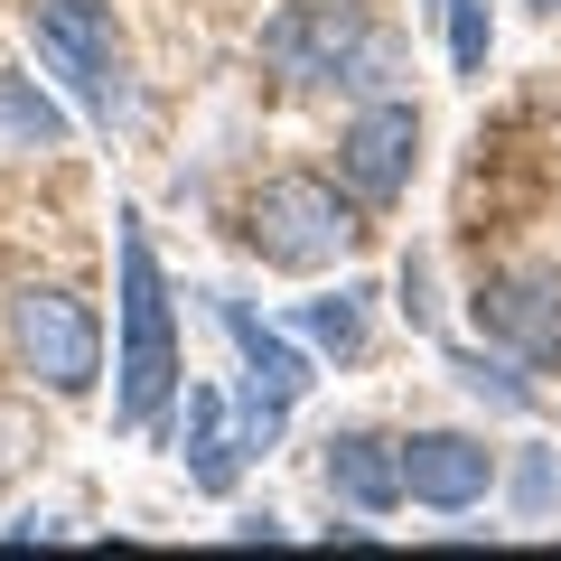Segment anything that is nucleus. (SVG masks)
Returning a JSON list of instances; mask_svg holds the SVG:
<instances>
[{
    "label": "nucleus",
    "mask_w": 561,
    "mask_h": 561,
    "mask_svg": "<svg viewBox=\"0 0 561 561\" xmlns=\"http://www.w3.org/2000/svg\"><path fill=\"white\" fill-rule=\"evenodd\" d=\"M113 421L122 431H150L160 402L179 393V319H169V280L150 262L140 216H122V346H113Z\"/></svg>",
    "instance_id": "f257e3e1"
},
{
    "label": "nucleus",
    "mask_w": 561,
    "mask_h": 561,
    "mask_svg": "<svg viewBox=\"0 0 561 561\" xmlns=\"http://www.w3.org/2000/svg\"><path fill=\"white\" fill-rule=\"evenodd\" d=\"M262 57H272L280 76H300V84H393L402 47L375 28L365 0H290V10L262 28Z\"/></svg>",
    "instance_id": "f03ea898"
},
{
    "label": "nucleus",
    "mask_w": 561,
    "mask_h": 561,
    "mask_svg": "<svg viewBox=\"0 0 561 561\" xmlns=\"http://www.w3.org/2000/svg\"><path fill=\"white\" fill-rule=\"evenodd\" d=\"M243 234H253V253L280 262V272H319V262H337L365 225H356V206H346L328 179H272L253 206H243Z\"/></svg>",
    "instance_id": "7ed1b4c3"
},
{
    "label": "nucleus",
    "mask_w": 561,
    "mask_h": 561,
    "mask_svg": "<svg viewBox=\"0 0 561 561\" xmlns=\"http://www.w3.org/2000/svg\"><path fill=\"white\" fill-rule=\"evenodd\" d=\"M10 337H20V365L47 393H84L103 375V328L76 290H20L10 300Z\"/></svg>",
    "instance_id": "20e7f679"
},
{
    "label": "nucleus",
    "mask_w": 561,
    "mask_h": 561,
    "mask_svg": "<svg viewBox=\"0 0 561 561\" xmlns=\"http://www.w3.org/2000/svg\"><path fill=\"white\" fill-rule=\"evenodd\" d=\"M28 38H38V57L66 76V94H76L84 113L113 122L122 76H113V10H103V0H28Z\"/></svg>",
    "instance_id": "39448f33"
},
{
    "label": "nucleus",
    "mask_w": 561,
    "mask_h": 561,
    "mask_svg": "<svg viewBox=\"0 0 561 561\" xmlns=\"http://www.w3.org/2000/svg\"><path fill=\"white\" fill-rule=\"evenodd\" d=\"M412 160H421V113L402 94H375L337 140V169H346V187H356L365 206H393L402 187H412Z\"/></svg>",
    "instance_id": "423d86ee"
},
{
    "label": "nucleus",
    "mask_w": 561,
    "mask_h": 561,
    "mask_svg": "<svg viewBox=\"0 0 561 561\" xmlns=\"http://www.w3.org/2000/svg\"><path fill=\"white\" fill-rule=\"evenodd\" d=\"M478 328L524 365H552L561 356V272L534 262V272H505L478 290Z\"/></svg>",
    "instance_id": "0eeeda50"
},
{
    "label": "nucleus",
    "mask_w": 561,
    "mask_h": 561,
    "mask_svg": "<svg viewBox=\"0 0 561 561\" xmlns=\"http://www.w3.org/2000/svg\"><path fill=\"white\" fill-rule=\"evenodd\" d=\"M225 337L243 346V421H253V449L280 431V412L309 393V365H300V346L280 337V328H262L243 300H225Z\"/></svg>",
    "instance_id": "6e6552de"
},
{
    "label": "nucleus",
    "mask_w": 561,
    "mask_h": 561,
    "mask_svg": "<svg viewBox=\"0 0 561 561\" xmlns=\"http://www.w3.org/2000/svg\"><path fill=\"white\" fill-rule=\"evenodd\" d=\"M486 486H496V459H486V440H468V431H412V440H402V496H412V505L468 515Z\"/></svg>",
    "instance_id": "1a4fd4ad"
},
{
    "label": "nucleus",
    "mask_w": 561,
    "mask_h": 561,
    "mask_svg": "<svg viewBox=\"0 0 561 561\" xmlns=\"http://www.w3.org/2000/svg\"><path fill=\"white\" fill-rule=\"evenodd\" d=\"M328 496H346L356 515L402 505V449L375 440V431H337V440H328Z\"/></svg>",
    "instance_id": "9d476101"
},
{
    "label": "nucleus",
    "mask_w": 561,
    "mask_h": 561,
    "mask_svg": "<svg viewBox=\"0 0 561 561\" xmlns=\"http://www.w3.org/2000/svg\"><path fill=\"white\" fill-rule=\"evenodd\" d=\"M234 431H225V393H187V486H206V496H225L234 486Z\"/></svg>",
    "instance_id": "9b49d317"
},
{
    "label": "nucleus",
    "mask_w": 561,
    "mask_h": 561,
    "mask_svg": "<svg viewBox=\"0 0 561 561\" xmlns=\"http://www.w3.org/2000/svg\"><path fill=\"white\" fill-rule=\"evenodd\" d=\"M0 131L20 140V150H57V140H66V113H57L28 76H0Z\"/></svg>",
    "instance_id": "f8f14e48"
},
{
    "label": "nucleus",
    "mask_w": 561,
    "mask_h": 561,
    "mask_svg": "<svg viewBox=\"0 0 561 561\" xmlns=\"http://www.w3.org/2000/svg\"><path fill=\"white\" fill-rule=\"evenodd\" d=\"M365 300H375V290H328V300L300 309V328L319 346H337V356H356V346H365Z\"/></svg>",
    "instance_id": "ddd939ff"
},
{
    "label": "nucleus",
    "mask_w": 561,
    "mask_h": 561,
    "mask_svg": "<svg viewBox=\"0 0 561 561\" xmlns=\"http://www.w3.org/2000/svg\"><path fill=\"white\" fill-rule=\"evenodd\" d=\"M449 10V66L459 76H486V47H496V10L486 0H440Z\"/></svg>",
    "instance_id": "4468645a"
},
{
    "label": "nucleus",
    "mask_w": 561,
    "mask_h": 561,
    "mask_svg": "<svg viewBox=\"0 0 561 561\" xmlns=\"http://www.w3.org/2000/svg\"><path fill=\"white\" fill-rule=\"evenodd\" d=\"M459 383H468V393H496L505 412H524V383L505 375V365H486V356H459Z\"/></svg>",
    "instance_id": "2eb2a0df"
},
{
    "label": "nucleus",
    "mask_w": 561,
    "mask_h": 561,
    "mask_svg": "<svg viewBox=\"0 0 561 561\" xmlns=\"http://www.w3.org/2000/svg\"><path fill=\"white\" fill-rule=\"evenodd\" d=\"M515 496H524V505H534V515H542V505H552V459H524V478H515Z\"/></svg>",
    "instance_id": "dca6fc26"
},
{
    "label": "nucleus",
    "mask_w": 561,
    "mask_h": 561,
    "mask_svg": "<svg viewBox=\"0 0 561 561\" xmlns=\"http://www.w3.org/2000/svg\"><path fill=\"white\" fill-rule=\"evenodd\" d=\"M534 10H561V0H534Z\"/></svg>",
    "instance_id": "f3484780"
}]
</instances>
